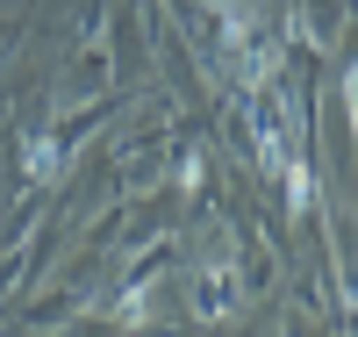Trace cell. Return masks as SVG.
I'll return each mask as SVG.
<instances>
[{"label":"cell","mask_w":358,"mask_h":337,"mask_svg":"<svg viewBox=\"0 0 358 337\" xmlns=\"http://www.w3.org/2000/svg\"><path fill=\"white\" fill-rule=\"evenodd\" d=\"M29 172L50 179V172H57V151H50V144H29Z\"/></svg>","instance_id":"cell-1"}]
</instances>
